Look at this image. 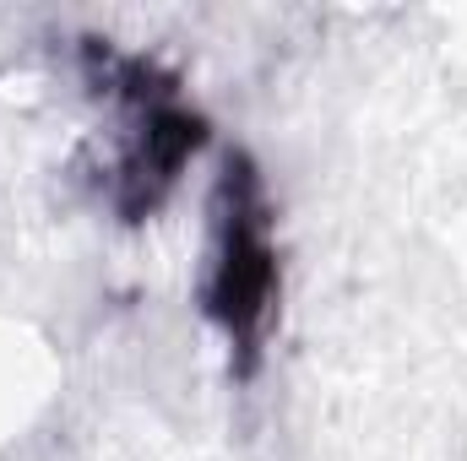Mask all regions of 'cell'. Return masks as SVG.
I'll list each match as a JSON object with an SVG mask.
<instances>
[{
	"label": "cell",
	"instance_id": "2",
	"mask_svg": "<svg viewBox=\"0 0 467 461\" xmlns=\"http://www.w3.org/2000/svg\"><path fill=\"white\" fill-rule=\"evenodd\" d=\"M277 293H283V261H277V212L266 179L244 152H229L213 190V250L202 277V310L223 332L239 374H250L266 353Z\"/></svg>",
	"mask_w": 467,
	"mask_h": 461
},
{
	"label": "cell",
	"instance_id": "1",
	"mask_svg": "<svg viewBox=\"0 0 467 461\" xmlns=\"http://www.w3.org/2000/svg\"><path fill=\"white\" fill-rule=\"evenodd\" d=\"M82 60H88L93 93L115 109L104 201L115 207V218L141 223L174 196V185L207 147V119L185 104L180 82L147 55H119L109 44H88Z\"/></svg>",
	"mask_w": 467,
	"mask_h": 461
}]
</instances>
